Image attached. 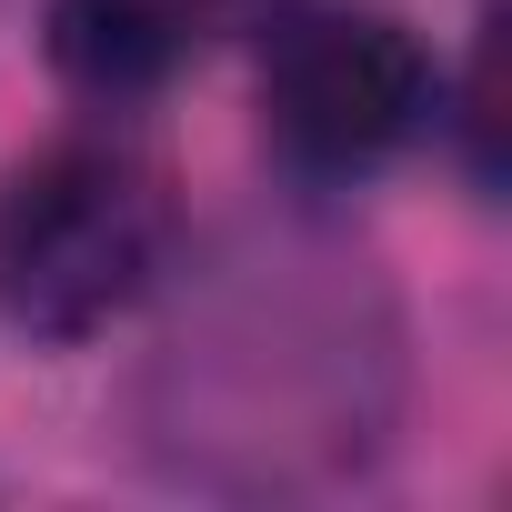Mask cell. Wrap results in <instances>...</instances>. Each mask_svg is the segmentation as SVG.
<instances>
[{
    "label": "cell",
    "instance_id": "cell-1",
    "mask_svg": "<svg viewBox=\"0 0 512 512\" xmlns=\"http://www.w3.org/2000/svg\"><path fill=\"white\" fill-rule=\"evenodd\" d=\"M161 272V181L121 141H51L0 181V322L91 342Z\"/></svg>",
    "mask_w": 512,
    "mask_h": 512
},
{
    "label": "cell",
    "instance_id": "cell-2",
    "mask_svg": "<svg viewBox=\"0 0 512 512\" xmlns=\"http://www.w3.org/2000/svg\"><path fill=\"white\" fill-rule=\"evenodd\" d=\"M432 111V61L392 11H292L262 51V121L292 171L352 181Z\"/></svg>",
    "mask_w": 512,
    "mask_h": 512
},
{
    "label": "cell",
    "instance_id": "cell-3",
    "mask_svg": "<svg viewBox=\"0 0 512 512\" xmlns=\"http://www.w3.org/2000/svg\"><path fill=\"white\" fill-rule=\"evenodd\" d=\"M51 61L91 101H131L181 61V11L171 0H51Z\"/></svg>",
    "mask_w": 512,
    "mask_h": 512
},
{
    "label": "cell",
    "instance_id": "cell-4",
    "mask_svg": "<svg viewBox=\"0 0 512 512\" xmlns=\"http://www.w3.org/2000/svg\"><path fill=\"white\" fill-rule=\"evenodd\" d=\"M492 131H502V31L482 41V61H472V91H462V141H472V181H492V171H502Z\"/></svg>",
    "mask_w": 512,
    "mask_h": 512
}]
</instances>
